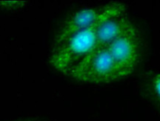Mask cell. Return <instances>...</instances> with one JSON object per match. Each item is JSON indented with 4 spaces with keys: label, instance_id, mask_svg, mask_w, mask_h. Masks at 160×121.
Wrapping results in <instances>:
<instances>
[{
    "label": "cell",
    "instance_id": "obj_1",
    "mask_svg": "<svg viewBox=\"0 0 160 121\" xmlns=\"http://www.w3.org/2000/svg\"><path fill=\"white\" fill-rule=\"evenodd\" d=\"M125 12H127L125 4L119 2L112 3L110 8L93 25L53 47L49 57L50 65L60 73L68 74L73 66L94 49L100 25L109 18Z\"/></svg>",
    "mask_w": 160,
    "mask_h": 121
},
{
    "label": "cell",
    "instance_id": "obj_2",
    "mask_svg": "<svg viewBox=\"0 0 160 121\" xmlns=\"http://www.w3.org/2000/svg\"><path fill=\"white\" fill-rule=\"evenodd\" d=\"M67 75L75 81L86 84H108L121 80L108 48L92 51Z\"/></svg>",
    "mask_w": 160,
    "mask_h": 121
},
{
    "label": "cell",
    "instance_id": "obj_3",
    "mask_svg": "<svg viewBox=\"0 0 160 121\" xmlns=\"http://www.w3.org/2000/svg\"><path fill=\"white\" fill-rule=\"evenodd\" d=\"M140 39L139 32L134 25L108 47L121 79L131 75L139 63L141 54Z\"/></svg>",
    "mask_w": 160,
    "mask_h": 121
},
{
    "label": "cell",
    "instance_id": "obj_4",
    "mask_svg": "<svg viewBox=\"0 0 160 121\" xmlns=\"http://www.w3.org/2000/svg\"><path fill=\"white\" fill-rule=\"evenodd\" d=\"M111 3L94 7L85 8L72 13L60 27L57 32L53 47L62 43L73 34L93 25L111 6Z\"/></svg>",
    "mask_w": 160,
    "mask_h": 121
},
{
    "label": "cell",
    "instance_id": "obj_5",
    "mask_svg": "<svg viewBox=\"0 0 160 121\" xmlns=\"http://www.w3.org/2000/svg\"><path fill=\"white\" fill-rule=\"evenodd\" d=\"M134 26L127 12L112 17L100 25L97 34L94 49L108 48L120 36Z\"/></svg>",
    "mask_w": 160,
    "mask_h": 121
},
{
    "label": "cell",
    "instance_id": "obj_6",
    "mask_svg": "<svg viewBox=\"0 0 160 121\" xmlns=\"http://www.w3.org/2000/svg\"><path fill=\"white\" fill-rule=\"evenodd\" d=\"M0 5L3 6V7L7 8H17V7H22V6L26 5L25 2L22 1H3L0 2Z\"/></svg>",
    "mask_w": 160,
    "mask_h": 121
},
{
    "label": "cell",
    "instance_id": "obj_7",
    "mask_svg": "<svg viewBox=\"0 0 160 121\" xmlns=\"http://www.w3.org/2000/svg\"><path fill=\"white\" fill-rule=\"evenodd\" d=\"M152 87L155 93L160 97V74L156 76L152 80Z\"/></svg>",
    "mask_w": 160,
    "mask_h": 121
},
{
    "label": "cell",
    "instance_id": "obj_8",
    "mask_svg": "<svg viewBox=\"0 0 160 121\" xmlns=\"http://www.w3.org/2000/svg\"><path fill=\"white\" fill-rule=\"evenodd\" d=\"M18 121H32L31 120H18Z\"/></svg>",
    "mask_w": 160,
    "mask_h": 121
},
{
    "label": "cell",
    "instance_id": "obj_9",
    "mask_svg": "<svg viewBox=\"0 0 160 121\" xmlns=\"http://www.w3.org/2000/svg\"><path fill=\"white\" fill-rule=\"evenodd\" d=\"M32 121H33V120H32Z\"/></svg>",
    "mask_w": 160,
    "mask_h": 121
}]
</instances>
